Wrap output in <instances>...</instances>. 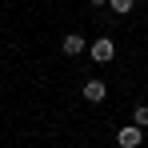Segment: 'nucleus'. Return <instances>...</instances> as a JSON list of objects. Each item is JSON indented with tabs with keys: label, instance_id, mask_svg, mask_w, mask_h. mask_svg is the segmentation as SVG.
<instances>
[{
	"label": "nucleus",
	"instance_id": "f257e3e1",
	"mask_svg": "<svg viewBox=\"0 0 148 148\" xmlns=\"http://www.w3.org/2000/svg\"><path fill=\"white\" fill-rule=\"evenodd\" d=\"M88 60H92V64H112V60H116V40H112V36L92 40V44H88Z\"/></svg>",
	"mask_w": 148,
	"mask_h": 148
},
{
	"label": "nucleus",
	"instance_id": "f03ea898",
	"mask_svg": "<svg viewBox=\"0 0 148 148\" xmlns=\"http://www.w3.org/2000/svg\"><path fill=\"white\" fill-rule=\"evenodd\" d=\"M140 144H144V128H136V124L116 128V148H140Z\"/></svg>",
	"mask_w": 148,
	"mask_h": 148
},
{
	"label": "nucleus",
	"instance_id": "7ed1b4c3",
	"mask_svg": "<svg viewBox=\"0 0 148 148\" xmlns=\"http://www.w3.org/2000/svg\"><path fill=\"white\" fill-rule=\"evenodd\" d=\"M80 96H84V104H104V96H108V84H104V80H84Z\"/></svg>",
	"mask_w": 148,
	"mask_h": 148
},
{
	"label": "nucleus",
	"instance_id": "20e7f679",
	"mask_svg": "<svg viewBox=\"0 0 148 148\" xmlns=\"http://www.w3.org/2000/svg\"><path fill=\"white\" fill-rule=\"evenodd\" d=\"M60 52H64V56H84V52H88V40H84L80 32H68V36L60 40Z\"/></svg>",
	"mask_w": 148,
	"mask_h": 148
},
{
	"label": "nucleus",
	"instance_id": "39448f33",
	"mask_svg": "<svg viewBox=\"0 0 148 148\" xmlns=\"http://www.w3.org/2000/svg\"><path fill=\"white\" fill-rule=\"evenodd\" d=\"M132 124L136 128H148V100H136L132 104Z\"/></svg>",
	"mask_w": 148,
	"mask_h": 148
},
{
	"label": "nucleus",
	"instance_id": "423d86ee",
	"mask_svg": "<svg viewBox=\"0 0 148 148\" xmlns=\"http://www.w3.org/2000/svg\"><path fill=\"white\" fill-rule=\"evenodd\" d=\"M108 8H112V16H128L136 8V0H108Z\"/></svg>",
	"mask_w": 148,
	"mask_h": 148
},
{
	"label": "nucleus",
	"instance_id": "0eeeda50",
	"mask_svg": "<svg viewBox=\"0 0 148 148\" xmlns=\"http://www.w3.org/2000/svg\"><path fill=\"white\" fill-rule=\"evenodd\" d=\"M104 4H108V0H88V8H104Z\"/></svg>",
	"mask_w": 148,
	"mask_h": 148
}]
</instances>
